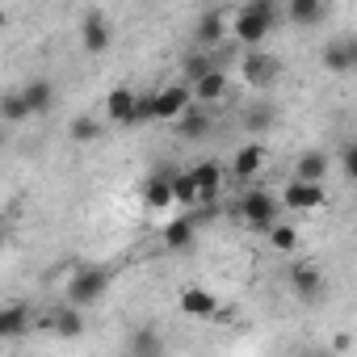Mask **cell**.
Instances as JSON below:
<instances>
[{
	"mask_svg": "<svg viewBox=\"0 0 357 357\" xmlns=\"http://www.w3.org/2000/svg\"><path fill=\"white\" fill-rule=\"evenodd\" d=\"M206 72H215V55H206V51L198 47V51H194V55L185 59V80H190V84H198V80H202Z\"/></svg>",
	"mask_w": 357,
	"mask_h": 357,
	"instance_id": "83f0119b",
	"label": "cell"
},
{
	"mask_svg": "<svg viewBox=\"0 0 357 357\" xmlns=\"http://www.w3.org/2000/svg\"><path fill=\"white\" fill-rule=\"evenodd\" d=\"M151 122H155V89L151 93H139V105H135L130 126H151Z\"/></svg>",
	"mask_w": 357,
	"mask_h": 357,
	"instance_id": "4dcf8cb0",
	"label": "cell"
},
{
	"mask_svg": "<svg viewBox=\"0 0 357 357\" xmlns=\"http://www.w3.org/2000/svg\"><path fill=\"white\" fill-rule=\"evenodd\" d=\"M319 63H324V72H332V76L353 72V68H357V38H332V43H324Z\"/></svg>",
	"mask_w": 357,
	"mask_h": 357,
	"instance_id": "8992f818",
	"label": "cell"
},
{
	"mask_svg": "<svg viewBox=\"0 0 357 357\" xmlns=\"http://www.w3.org/2000/svg\"><path fill=\"white\" fill-rule=\"evenodd\" d=\"M278 72H282V68H278V59L261 55L257 47H252V51H248V55L240 59V76H244V80H248L252 89H269V84L278 80Z\"/></svg>",
	"mask_w": 357,
	"mask_h": 357,
	"instance_id": "9c48e42d",
	"label": "cell"
},
{
	"mask_svg": "<svg viewBox=\"0 0 357 357\" xmlns=\"http://www.w3.org/2000/svg\"><path fill=\"white\" fill-rule=\"evenodd\" d=\"M223 38H227V13H223V9H206V13L198 17V26H194V43H198L202 51H215Z\"/></svg>",
	"mask_w": 357,
	"mask_h": 357,
	"instance_id": "8fae6325",
	"label": "cell"
},
{
	"mask_svg": "<svg viewBox=\"0 0 357 357\" xmlns=\"http://www.w3.org/2000/svg\"><path fill=\"white\" fill-rule=\"evenodd\" d=\"M143 202H147L151 211H168V206H176L172 168H168V172H155V176H147V181H143Z\"/></svg>",
	"mask_w": 357,
	"mask_h": 357,
	"instance_id": "7c38bea8",
	"label": "cell"
},
{
	"mask_svg": "<svg viewBox=\"0 0 357 357\" xmlns=\"http://www.w3.org/2000/svg\"><path fill=\"white\" fill-rule=\"evenodd\" d=\"M340 168H344V176L357 185V143H344L340 147Z\"/></svg>",
	"mask_w": 357,
	"mask_h": 357,
	"instance_id": "1f68e13d",
	"label": "cell"
},
{
	"mask_svg": "<svg viewBox=\"0 0 357 357\" xmlns=\"http://www.w3.org/2000/svg\"><path fill=\"white\" fill-rule=\"evenodd\" d=\"M290 290L311 303V298L324 294V273H319L311 261H294V265H290Z\"/></svg>",
	"mask_w": 357,
	"mask_h": 357,
	"instance_id": "4fadbf2b",
	"label": "cell"
},
{
	"mask_svg": "<svg viewBox=\"0 0 357 357\" xmlns=\"http://www.w3.org/2000/svg\"><path fill=\"white\" fill-rule=\"evenodd\" d=\"M265 240H269V248H273V252H286V257H290V252L298 248V227H294V223H282V219H278V223H273V227L265 231Z\"/></svg>",
	"mask_w": 357,
	"mask_h": 357,
	"instance_id": "cb8c5ba5",
	"label": "cell"
},
{
	"mask_svg": "<svg viewBox=\"0 0 357 357\" xmlns=\"http://www.w3.org/2000/svg\"><path fill=\"white\" fill-rule=\"evenodd\" d=\"M160 240H164V248H168V252H185V248H194V240H198V219H194V215H185V219L164 223Z\"/></svg>",
	"mask_w": 357,
	"mask_h": 357,
	"instance_id": "5bb4252c",
	"label": "cell"
},
{
	"mask_svg": "<svg viewBox=\"0 0 357 357\" xmlns=\"http://www.w3.org/2000/svg\"><path fill=\"white\" fill-rule=\"evenodd\" d=\"M172 185H176V206H198V181H194V168L190 172H172Z\"/></svg>",
	"mask_w": 357,
	"mask_h": 357,
	"instance_id": "4316f807",
	"label": "cell"
},
{
	"mask_svg": "<svg viewBox=\"0 0 357 357\" xmlns=\"http://www.w3.org/2000/svg\"><path fill=\"white\" fill-rule=\"evenodd\" d=\"M22 97L30 101V114H34V118H43V114L55 105V84H51L47 76H34V80H26V84H22Z\"/></svg>",
	"mask_w": 357,
	"mask_h": 357,
	"instance_id": "d6986e66",
	"label": "cell"
},
{
	"mask_svg": "<svg viewBox=\"0 0 357 357\" xmlns=\"http://www.w3.org/2000/svg\"><path fill=\"white\" fill-rule=\"evenodd\" d=\"M227 89H231V76L215 68V72H206V76L194 84V101H198V105H215V101L227 97Z\"/></svg>",
	"mask_w": 357,
	"mask_h": 357,
	"instance_id": "ac0fdd59",
	"label": "cell"
},
{
	"mask_svg": "<svg viewBox=\"0 0 357 357\" xmlns=\"http://www.w3.org/2000/svg\"><path fill=\"white\" fill-rule=\"evenodd\" d=\"M30 328V307L26 303H5L0 307V340H13Z\"/></svg>",
	"mask_w": 357,
	"mask_h": 357,
	"instance_id": "ffe728a7",
	"label": "cell"
},
{
	"mask_svg": "<svg viewBox=\"0 0 357 357\" xmlns=\"http://www.w3.org/2000/svg\"><path fill=\"white\" fill-rule=\"evenodd\" d=\"M240 219L252 227V231H269L278 223V198L269 190H248L240 198Z\"/></svg>",
	"mask_w": 357,
	"mask_h": 357,
	"instance_id": "7a4b0ae2",
	"label": "cell"
},
{
	"mask_svg": "<svg viewBox=\"0 0 357 357\" xmlns=\"http://www.w3.org/2000/svg\"><path fill=\"white\" fill-rule=\"evenodd\" d=\"M109 282H114V273H109L105 265H80V269L68 278V303H76V307H93V303L105 298Z\"/></svg>",
	"mask_w": 357,
	"mask_h": 357,
	"instance_id": "6da1fadb",
	"label": "cell"
},
{
	"mask_svg": "<svg viewBox=\"0 0 357 357\" xmlns=\"http://www.w3.org/2000/svg\"><path fill=\"white\" fill-rule=\"evenodd\" d=\"M324 13H328V0H286V22L298 26V30L319 26Z\"/></svg>",
	"mask_w": 357,
	"mask_h": 357,
	"instance_id": "2e32d148",
	"label": "cell"
},
{
	"mask_svg": "<svg viewBox=\"0 0 357 357\" xmlns=\"http://www.w3.org/2000/svg\"><path fill=\"white\" fill-rule=\"evenodd\" d=\"M294 176H298V181H324V176H328V155L324 151H303L298 160H294Z\"/></svg>",
	"mask_w": 357,
	"mask_h": 357,
	"instance_id": "7402d4cb",
	"label": "cell"
},
{
	"mask_svg": "<svg viewBox=\"0 0 357 357\" xmlns=\"http://www.w3.org/2000/svg\"><path fill=\"white\" fill-rule=\"evenodd\" d=\"M126 349H130L135 357H155V353H164V340H160L151 328H139V332H130Z\"/></svg>",
	"mask_w": 357,
	"mask_h": 357,
	"instance_id": "484cf974",
	"label": "cell"
},
{
	"mask_svg": "<svg viewBox=\"0 0 357 357\" xmlns=\"http://www.w3.org/2000/svg\"><path fill=\"white\" fill-rule=\"evenodd\" d=\"M176 135H181L185 143H202V139L211 135V118H206L202 109H194V105H190L181 118H176Z\"/></svg>",
	"mask_w": 357,
	"mask_h": 357,
	"instance_id": "44dd1931",
	"label": "cell"
},
{
	"mask_svg": "<svg viewBox=\"0 0 357 357\" xmlns=\"http://www.w3.org/2000/svg\"><path fill=\"white\" fill-rule=\"evenodd\" d=\"M80 47H84V55H105L114 47V26L101 13H89L80 22Z\"/></svg>",
	"mask_w": 357,
	"mask_h": 357,
	"instance_id": "52a82bcc",
	"label": "cell"
},
{
	"mask_svg": "<svg viewBox=\"0 0 357 357\" xmlns=\"http://www.w3.org/2000/svg\"><path fill=\"white\" fill-rule=\"evenodd\" d=\"M68 135H72L76 143H93V139H101V122H97V118H89V114H80V118H72Z\"/></svg>",
	"mask_w": 357,
	"mask_h": 357,
	"instance_id": "f1b7e54d",
	"label": "cell"
},
{
	"mask_svg": "<svg viewBox=\"0 0 357 357\" xmlns=\"http://www.w3.org/2000/svg\"><path fill=\"white\" fill-rule=\"evenodd\" d=\"M176 307H181V315H190V319H211L219 311V298L211 290H202V286H181Z\"/></svg>",
	"mask_w": 357,
	"mask_h": 357,
	"instance_id": "30bf717a",
	"label": "cell"
},
{
	"mask_svg": "<svg viewBox=\"0 0 357 357\" xmlns=\"http://www.w3.org/2000/svg\"><path fill=\"white\" fill-rule=\"evenodd\" d=\"M273 118H278V114H273L269 105H257V109L248 114V126H252V130H269V126H273Z\"/></svg>",
	"mask_w": 357,
	"mask_h": 357,
	"instance_id": "d6a6232c",
	"label": "cell"
},
{
	"mask_svg": "<svg viewBox=\"0 0 357 357\" xmlns=\"http://www.w3.org/2000/svg\"><path fill=\"white\" fill-rule=\"evenodd\" d=\"M135 105H139V89H130V84H114V89L105 93V122H114V126H130Z\"/></svg>",
	"mask_w": 357,
	"mask_h": 357,
	"instance_id": "ba28073f",
	"label": "cell"
},
{
	"mask_svg": "<svg viewBox=\"0 0 357 357\" xmlns=\"http://www.w3.org/2000/svg\"><path fill=\"white\" fill-rule=\"evenodd\" d=\"M0 118H5L9 126H22V122L34 118V114H30V101L22 97V89H9L5 97H0Z\"/></svg>",
	"mask_w": 357,
	"mask_h": 357,
	"instance_id": "603a6c76",
	"label": "cell"
},
{
	"mask_svg": "<svg viewBox=\"0 0 357 357\" xmlns=\"http://www.w3.org/2000/svg\"><path fill=\"white\" fill-rule=\"evenodd\" d=\"M282 202L290 206V211H324V202H328V190H324V181H294L290 185H282Z\"/></svg>",
	"mask_w": 357,
	"mask_h": 357,
	"instance_id": "277c9868",
	"label": "cell"
},
{
	"mask_svg": "<svg viewBox=\"0 0 357 357\" xmlns=\"http://www.w3.org/2000/svg\"><path fill=\"white\" fill-rule=\"evenodd\" d=\"M194 105V84H168V89H155V122H176L185 109Z\"/></svg>",
	"mask_w": 357,
	"mask_h": 357,
	"instance_id": "3957f363",
	"label": "cell"
},
{
	"mask_svg": "<svg viewBox=\"0 0 357 357\" xmlns=\"http://www.w3.org/2000/svg\"><path fill=\"white\" fill-rule=\"evenodd\" d=\"M248 5H252V9H257V13L273 26V30L286 22V0H248Z\"/></svg>",
	"mask_w": 357,
	"mask_h": 357,
	"instance_id": "f546056e",
	"label": "cell"
},
{
	"mask_svg": "<svg viewBox=\"0 0 357 357\" xmlns=\"http://www.w3.org/2000/svg\"><path fill=\"white\" fill-rule=\"evenodd\" d=\"M51 328H55L59 336H80V332H84V315H80V307H76V303L59 307V311L51 315Z\"/></svg>",
	"mask_w": 357,
	"mask_h": 357,
	"instance_id": "d4e9b609",
	"label": "cell"
},
{
	"mask_svg": "<svg viewBox=\"0 0 357 357\" xmlns=\"http://www.w3.org/2000/svg\"><path fill=\"white\" fill-rule=\"evenodd\" d=\"M231 34H236V43H240V47H248V51H252V47H261V43L273 34V26H269L252 5H244V9L236 13V22H231Z\"/></svg>",
	"mask_w": 357,
	"mask_h": 357,
	"instance_id": "5b68a950",
	"label": "cell"
},
{
	"mask_svg": "<svg viewBox=\"0 0 357 357\" xmlns=\"http://www.w3.org/2000/svg\"><path fill=\"white\" fill-rule=\"evenodd\" d=\"M194 181H198V206H202V202H215V198L223 194V168H219V160L194 164Z\"/></svg>",
	"mask_w": 357,
	"mask_h": 357,
	"instance_id": "9a60e30c",
	"label": "cell"
},
{
	"mask_svg": "<svg viewBox=\"0 0 357 357\" xmlns=\"http://www.w3.org/2000/svg\"><path fill=\"white\" fill-rule=\"evenodd\" d=\"M265 143H244L240 151H236V160H231V172H236V181H252V176L265 168Z\"/></svg>",
	"mask_w": 357,
	"mask_h": 357,
	"instance_id": "e0dca14e",
	"label": "cell"
}]
</instances>
